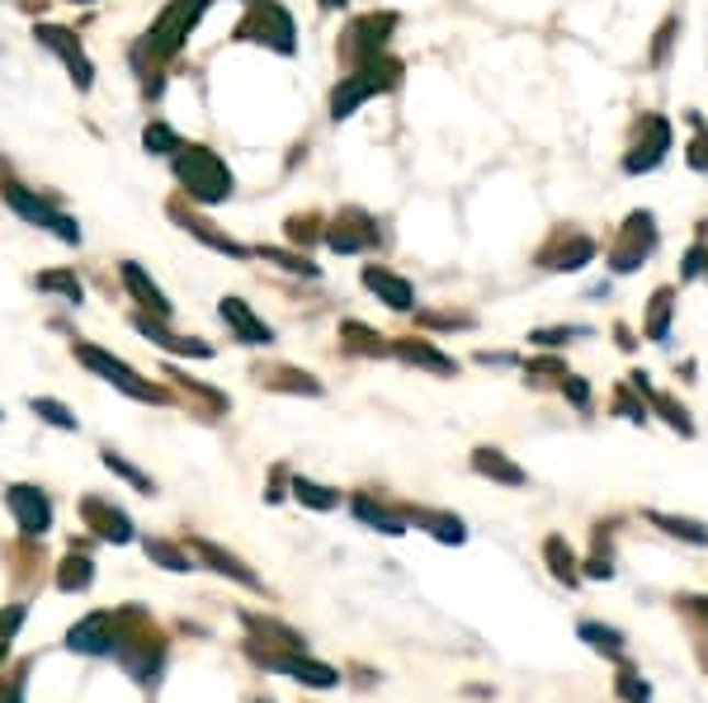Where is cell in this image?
I'll return each mask as SVG.
<instances>
[{
    "instance_id": "6da1fadb",
    "label": "cell",
    "mask_w": 708,
    "mask_h": 703,
    "mask_svg": "<svg viewBox=\"0 0 708 703\" xmlns=\"http://www.w3.org/2000/svg\"><path fill=\"white\" fill-rule=\"evenodd\" d=\"M176 180L194 203H227L232 199V170L209 147H180L176 151Z\"/></svg>"
},
{
    "instance_id": "7a4b0ae2",
    "label": "cell",
    "mask_w": 708,
    "mask_h": 703,
    "mask_svg": "<svg viewBox=\"0 0 708 703\" xmlns=\"http://www.w3.org/2000/svg\"><path fill=\"white\" fill-rule=\"evenodd\" d=\"M402 81V67L392 57H373V61H364L359 71H350V76H340V86L330 90V118H350L359 104L364 100H373V95H383V90H392Z\"/></svg>"
},
{
    "instance_id": "3957f363",
    "label": "cell",
    "mask_w": 708,
    "mask_h": 703,
    "mask_svg": "<svg viewBox=\"0 0 708 703\" xmlns=\"http://www.w3.org/2000/svg\"><path fill=\"white\" fill-rule=\"evenodd\" d=\"M203 10H209V0H170V5L161 10V20L151 24V34H147V48L151 57H170V53H180V43L189 38V29H194L203 20Z\"/></svg>"
},
{
    "instance_id": "277c9868",
    "label": "cell",
    "mask_w": 708,
    "mask_h": 703,
    "mask_svg": "<svg viewBox=\"0 0 708 703\" xmlns=\"http://www.w3.org/2000/svg\"><path fill=\"white\" fill-rule=\"evenodd\" d=\"M76 359H81L90 373H100L104 383H114L119 393H128L133 401H161V387H151L147 378H137L133 364H123V359H114V354L100 350V345H76Z\"/></svg>"
},
{
    "instance_id": "5b68a950",
    "label": "cell",
    "mask_w": 708,
    "mask_h": 703,
    "mask_svg": "<svg viewBox=\"0 0 708 703\" xmlns=\"http://www.w3.org/2000/svg\"><path fill=\"white\" fill-rule=\"evenodd\" d=\"M5 203L14 213L24 217L29 227H43V231H53L57 241H67V246H81V227H76V217H67V213H57L53 203H43V199H34L24 190V184H5Z\"/></svg>"
},
{
    "instance_id": "8992f818",
    "label": "cell",
    "mask_w": 708,
    "mask_h": 703,
    "mask_svg": "<svg viewBox=\"0 0 708 703\" xmlns=\"http://www.w3.org/2000/svg\"><path fill=\"white\" fill-rule=\"evenodd\" d=\"M236 34L250 43H265V48H274V53H293V14L283 10L279 0H256L250 20L236 29Z\"/></svg>"
},
{
    "instance_id": "52a82bcc",
    "label": "cell",
    "mask_w": 708,
    "mask_h": 703,
    "mask_svg": "<svg viewBox=\"0 0 708 703\" xmlns=\"http://www.w3.org/2000/svg\"><path fill=\"white\" fill-rule=\"evenodd\" d=\"M652 251H656V217L652 213H628L619 241H614V251H609V264L619 274H628V270H638Z\"/></svg>"
},
{
    "instance_id": "ba28073f",
    "label": "cell",
    "mask_w": 708,
    "mask_h": 703,
    "mask_svg": "<svg viewBox=\"0 0 708 703\" xmlns=\"http://www.w3.org/2000/svg\"><path fill=\"white\" fill-rule=\"evenodd\" d=\"M666 151H671V123L661 114H648L642 118V128H638V137H633V147H628V156H623V170L628 175L656 170L661 161H666Z\"/></svg>"
},
{
    "instance_id": "9c48e42d",
    "label": "cell",
    "mask_w": 708,
    "mask_h": 703,
    "mask_svg": "<svg viewBox=\"0 0 708 703\" xmlns=\"http://www.w3.org/2000/svg\"><path fill=\"white\" fill-rule=\"evenodd\" d=\"M392 14H364V20H355L350 24V34H345V43H340V53H345V61H373V57H383V43H387V34H392Z\"/></svg>"
},
{
    "instance_id": "30bf717a",
    "label": "cell",
    "mask_w": 708,
    "mask_h": 703,
    "mask_svg": "<svg viewBox=\"0 0 708 703\" xmlns=\"http://www.w3.org/2000/svg\"><path fill=\"white\" fill-rule=\"evenodd\" d=\"M5 506H10V514L14 520H20V529L24 534H47V529H53V501H47V496L38 491V487H10L5 491Z\"/></svg>"
},
{
    "instance_id": "8fae6325",
    "label": "cell",
    "mask_w": 708,
    "mask_h": 703,
    "mask_svg": "<svg viewBox=\"0 0 708 703\" xmlns=\"http://www.w3.org/2000/svg\"><path fill=\"white\" fill-rule=\"evenodd\" d=\"M38 43L47 53H57L61 57V67L71 71V81L81 86V90H90V81H94V67H90V57L81 53V43H76L67 29H57V24H38Z\"/></svg>"
},
{
    "instance_id": "7c38bea8",
    "label": "cell",
    "mask_w": 708,
    "mask_h": 703,
    "mask_svg": "<svg viewBox=\"0 0 708 703\" xmlns=\"http://www.w3.org/2000/svg\"><path fill=\"white\" fill-rule=\"evenodd\" d=\"M67 647L81 651V656H104L119 647V628H114V614H90L81 619L76 628L67 633Z\"/></svg>"
},
{
    "instance_id": "4fadbf2b",
    "label": "cell",
    "mask_w": 708,
    "mask_h": 703,
    "mask_svg": "<svg viewBox=\"0 0 708 703\" xmlns=\"http://www.w3.org/2000/svg\"><path fill=\"white\" fill-rule=\"evenodd\" d=\"M217 317L232 326V336L241 340V345H274V331L241 298H223V303H217Z\"/></svg>"
},
{
    "instance_id": "5bb4252c",
    "label": "cell",
    "mask_w": 708,
    "mask_h": 703,
    "mask_svg": "<svg viewBox=\"0 0 708 703\" xmlns=\"http://www.w3.org/2000/svg\"><path fill=\"white\" fill-rule=\"evenodd\" d=\"M265 666L283 670V676H293L297 684H307V690H330V684H340V676L322 661H312L303 651H289V656H265Z\"/></svg>"
},
{
    "instance_id": "9a60e30c",
    "label": "cell",
    "mask_w": 708,
    "mask_h": 703,
    "mask_svg": "<svg viewBox=\"0 0 708 703\" xmlns=\"http://www.w3.org/2000/svg\"><path fill=\"white\" fill-rule=\"evenodd\" d=\"M81 514H86V524H90L104 543H128V538H133V520H128L123 510H114L109 501H100V496H86V501H81Z\"/></svg>"
},
{
    "instance_id": "2e32d148",
    "label": "cell",
    "mask_w": 708,
    "mask_h": 703,
    "mask_svg": "<svg viewBox=\"0 0 708 703\" xmlns=\"http://www.w3.org/2000/svg\"><path fill=\"white\" fill-rule=\"evenodd\" d=\"M364 288H369V293H378V298H383L392 311H412V307H416L412 284H406L402 274L383 270V264H364Z\"/></svg>"
},
{
    "instance_id": "e0dca14e",
    "label": "cell",
    "mask_w": 708,
    "mask_h": 703,
    "mask_svg": "<svg viewBox=\"0 0 708 703\" xmlns=\"http://www.w3.org/2000/svg\"><path fill=\"white\" fill-rule=\"evenodd\" d=\"M119 274H123V284H128V293H133V298H137L142 307L151 311V317H161V321L170 317V303H166V293L151 284V279H147V270H142L137 260H123V270H119Z\"/></svg>"
},
{
    "instance_id": "ac0fdd59",
    "label": "cell",
    "mask_w": 708,
    "mask_h": 703,
    "mask_svg": "<svg viewBox=\"0 0 708 703\" xmlns=\"http://www.w3.org/2000/svg\"><path fill=\"white\" fill-rule=\"evenodd\" d=\"M170 217H176V223L189 231V237H199L203 246H213V251H223V256H232V260H246L250 251H246V246H236L232 237H223V231H213V223H203V217H194V213H184L180 208V203H176V208H170Z\"/></svg>"
},
{
    "instance_id": "d6986e66",
    "label": "cell",
    "mask_w": 708,
    "mask_h": 703,
    "mask_svg": "<svg viewBox=\"0 0 708 703\" xmlns=\"http://www.w3.org/2000/svg\"><path fill=\"white\" fill-rule=\"evenodd\" d=\"M472 473L492 477V481H501V487H525V481H529L525 467H515L501 449H477V453H472Z\"/></svg>"
},
{
    "instance_id": "ffe728a7",
    "label": "cell",
    "mask_w": 708,
    "mask_h": 703,
    "mask_svg": "<svg viewBox=\"0 0 708 703\" xmlns=\"http://www.w3.org/2000/svg\"><path fill=\"white\" fill-rule=\"evenodd\" d=\"M595 256V241L572 231V237H562L553 251H543V270H581V264H591Z\"/></svg>"
},
{
    "instance_id": "44dd1931",
    "label": "cell",
    "mask_w": 708,
    "mask_h": 703,
    "mask_svg": "<svg viewBox=\"0 0 708 703\" xmlns=\"http://www.w3.org/2000/svg\"><path fill=\"white\" fill-rule=\"evenodd\" d=\"M133 326L151 340V345H161V350H170V354H194V359H209V354H213L209 345H203V340H180V336H170L166 326H161V317H156V321H151V317H133Z\"/></svg>"
},
{
    "instance_id": "7402d4cb",
    "label": "cell",
    "mask_w": 708,
    "mask_h": 703,
    "mask_svg": "<svg viewBox=\"0 0 708 703\" xmlns=\"http://www.w3.org/2000/svg\"><path fill=\"white\" fill-rule=\"evenodd\" d=\"M194 553H199L203 562H209L213 571H223V576H232V581H241V586H250V590H260V576L250 571L246 562H236L232 553H223V548H217V543H209V538H199V543H194Z\"/></svg>"
},
{
    "instance_id": "603a6c76",
    "label": "cell",
    "mask_w": 708,
    "mask_h": 703,
    "mask_svg": "<svg viewBox=\"0 0 708 703\" xmlns=\"http://www.w3.org/2000/svg\"><path fill=\"white\" fill-rule=\"evenodd\" d=\"M378 241V231L369 227V217L359 213V227H345V223H336L326 231V246L330 251H345V256H355V251H364V246H373Z\"/></svg>"
},
{
    "instance_id": "cb8c5ba5",
    "label": "cell",
    "mask_w": 708,
    "mask_h": 703,
    "mask_svg": "<svg viewBox=\"0 0 708 703\" xmlns=\"http://www.w3.org/2000/svg\"><path fill=\"white\" fill-rule=\"evenodd\" d=\"M397 350L406 364H420V368H430V373H459V364H453L449 354H439L435 345H425V340H397Z\"/></svg>"
},
{
    "instance_id": "d4e9b609",
    "label": "cell",
    "mask_w": 708,
    "mask_h": 703,
    "mask_svg": "<svg viewBox=\"0 0 708 703\" xmlns=\"http://www.w3.org/2000/svg\"><path fill=\"white\" fill-rule=\"evenodd\" d=\"M90 581H94L90 557L86 553H67V562H61V571H57V586L67 590V596H76V590H90Z\"/></svg>"
},
{
    "instance_id": "484cf974",
    "label": "cell",
    "mask_w": 708,
    "mask_h": 703,
    "mask_svg": "<svg viewBox=\"0 0 708 703\" xmlns=\"http://www.w3.org/2000/svg\"><path fill=\"white\" fill-rule=\"evenodd\" d=\"M416 524L430 529L439 543H463V538H468L463 520H453V514H439V510H416Z\"/></svg>"
},
{
    "instance_id": "4316f807",
    "label": "cell",
    "mask_w": 708,
    "mask_h": 703,
    "mask_svg": "<svg viewBox=\"0 0 708 703\" xmlns=\"http://www.w3.org/2000/svg\"><path fill=\"white\" fill-rule=\"evenodd\" d=\"M355 514H359V520H364V524H373L378 534H392V538H397V534H406V524L397 520V514H392V510H383V506H373L369 496H355Z\"/></svg>"
},
{
    "instance_id": "83f0119b",
    "label": "cell",
    "mask_w": 708,
    "mask_h": 703,
    "mask_svg": "<svg viewBox=\"0 0 708 703\" xmlns=\"http://www.w3.org/2000/svg\"><path fill=\"white\" fill-rule=\"evenodd\" d=\"M293 496H297L303 506H312V510H336V506H340V491L322 487V481H307V477L293 481Z\"/></svg>"
},
{
    "instance_id": "f1b7e54d",
    "label": "cell",
    "mask_w": 708,
    "mask_h": 703,
    "mask_svg": "<svg viewBox=\"0 0 708 703\" xmlns=\"http://www.w3.org/2000/svg\"><path fill=\"white\" fill-rule=\"evenodd\" d=\"M142 147H147L151 156H176L184 143L176 137V128H166V123H147V128H142Z\"/></svg>"
},
{
    "instance_id": "f546056e",
    "label": "cell",
    "mask_w": 708,
    "mask_h": 703,
    "mask_svg": "<svg viewBox=\"0 0 708 703\" xmlns=\"http://www.w3.org/2000/svg\"><path fill=\"white\" fill-rule=\"evenodd\" d=\"M38 288L43 293H61L67 303H81L86 298V288H81V279L67 274V270H53V274H38Z\"/></svg>"
},
{
    "instance_id": "4dcf8cb0",
    "label": "cell",
    "mask_w": 708,
    "mask_h": 703,
    "mask_svg": "<svg viewBox=\"0 0 708 703\" xmlns=\"http://www.w3.org/2000/svg\"><path fill=\"white\" fill-rule=\"evenodd\" d=\"M581 637H586V643H591L595 651L614 656V661L623 656V633H614V628H600V623H581Z\"/></svg>"
},
{
    "instance_id": "1f68e13d",
    "label": "cell",
    "mask_w": 708,
    "mask_h": 703,
    "mask_svg": "<svg viewBox=\"0 0 708 703\" xmlns=\"http://www.w3.org/2000/svg\"><path fill=\"white\" fill-rule=\"evenodd\" d=\"M648 520H652V524H661V529H666V534H675V538L708 543V529H704V524H695V520H675V514H661V510H652Z\"/></svg>"
},
{
    "instance_id": "d6a6232c",
    "label": "cell",
    "mask_w": 708,
    "mask_h": 703,
    "mask_svg": "<svg viewBox=\"0 0 708 703\" xmlns=\"http://www.w3.org/2000/svg\"><path fill=\"white\" fill-rule=\"evenodd\" d=\"M29 406H34V416H38V420H47L53 430H76V416H71L61 401H53V397H34Z\"/></svg>"
},
{
    "instance_id": "836d02e7",
    "label": "cell",
    "mask_w": 708,
    "mask_h": 703,
    "mask_svg": "<svg viewBox=\"0 0 708 703\" xmlns=\"http://www.w3.org/2000/svg\"><path fill=\"white\" fill-rule=\"evenodd\" d=\"M147 557L156 562V567H166V571H189V557L166 538H147Z\"/></svg>"
},
{
    "instance_id": "e575fe53",
    "label": "cell",
    "mask_w": 708,
    "mask_h": 703,
    "mask_svg": "<svg viewBox=\"0 0 708 703\" xmlns=\"http://www.w3.org/2000/svg\"><path fill=\"white\" fill-rule=\"evenodd\" d=\"M543 553H548V562H553V576H558V581L572 586V581H576V557H572V548H566L562 538H548Z\"/></svg>"
},
{
    "instance_id": "d590c367",
    "label": "cell",
    "mask_w": 708,
    "mask_h": 703,
    "mask_svg": "<svg viewBox=\"0 0 708 703\" xmlns=\"http://www.w3.org/2000/svg\"><path fill=\"white\" fill-rule=\"evenodd\" d=\"M648 336L652 340H666L671 336V288H661L652 298V317H648Z\"/></svg>"
},
{
    "instance_id": "8d00e7d4",
    "label": "cell",
    "mask_w": 708,
    "mask_h": 703,
    "mask_svg": "<svg viewBox=\"0 0 708 703\" xmlns=\"http://www.w3.org/2000/svg\"><path fill=\"white\" fill-rule=\"evenodd\" d=\"M104 467H109V473H119L123 481H133V487H137V491H147V496L156 491V487H151V481H147V477H142V473H137V467H133V463H123V458H119V453H114V449H104Z\"/></svg>"
},
{
    "instance_id": "74e56055",
    "label": "cell",
    "mask_w": 708,
    "mask_h": 703,
    "mask_svg": "<svg viewBox=\"0 0 708 703\" xmlns=\"http://www.w3.org/2000/svg\"><path fill=\"white\" fill-rule=\"evenodd\" d=\"M265 260H274L279 264V270H289V274H307V279H317V264H312L307 256H289V251H274V246H270V251H260Z\"/></svg>"
},
{
    "instance_id": "f35d334b",
    "label": "cell",
    "mask_w": 708,
    "mask_h": 703,
    "mask_svg": "<svg viewBox=\"0 0 708 703\" xmlns=\"http://www.w3.org/2000/svg\"><path fill=\"white\" fill-rule=\"evenodd\" d=\"M619 699H628V703H648V699H652L648 680H638L633 670H623V676H619Z\"/></svg>"
},
{
    "instance_id": "ab89813d",
    "label": "cell",
    "mask_w": 708,
    "mask_h": 703,
    "mask_svg": "<svg viewBox=\"0 0 708 703\" xmlns=\"http://www.w3.org/2000/svg\"><path fill=\"white\" fill-rule=\"evenodd\" d=\"M345 336H350V345H355V350H364V354H378V350H383V345H378V340H383V336L364 331V326H359V321H345Z\"/></svg>"
},
{
    "instance_id": "60d3db41",
    "label": "cell",
    "mask_w": 708,
    "mask_h": 703,
    "mask_svg": "<svg viewBox=\"0 0 708 703\" xmlns=\"http://www.w3.org/2000/svg\"><path fill=\"white\" fill-rule=\"evenodd\" d=\"M586 336V326H558V331H533V345H566V340Z\"/></svg>"
},
{
    "instance_id": "b9f144b4",
    "label": "cell",
    "mask_w": 708,
    "mask_h": 703,
    "mask_svg": "<svg viewBox=\"0 0 708 703\" xmlns=\"http://www.w3.org/2000/svg\"><path fill=\"white\" fill-rule=\"evenodd\" d=\"M562 393L572 397V401L581 406V411H586V406H591V387L581 383V378H572V373H562Z\"/></svg>"
},
{
    "instance_id": "7bdbcfd3",
    "label": "cell",
    "mask_w": 708,
    "mask_h": 703,
    "mask_svg": "<svg viewBox=\"0 0 708 703\" xmlns=\"http://www.w3.org/2000/svg\"><path fill=\"white\" fill-rule=\"evenodd\" d=\"M619 416H628V420H648V411H642V406L628 397V393H619Z\"/></svg>"
},
{
    "instance_id": "ee69618b",
    "label": "cell",
    "mask_w": 708,
    "mask_h": 703,
    "mask_svg": "<svg viewBox=\"0 0 708 703\" xmlns=\"http://www.w3.org/2000/svg\"><path fill=\"white\" fill-rule=\"evenodd\" d=\"M689 166L708 170V143H704V137H695V147H689Z\"/></svg>"
},
{
    "instance_id": "f6af8a7d",
    "label": "cell",
    "mask_w": 708,
    "mask_h": 703,
    "mask_svg": "<svg viewBox=\"0 0 708 703\" xmlns=\"http://www.w3.org/2000/svg\"><path fill=\"white\" fill-rule=\"evenodd\" d=\"M704 270V251H689V260H685V274H699Z\"/></svg>"
},
{
    "instance_id": "bcb514c9",
    "label": "cell",
    "mask_w": 708,
    "mask_h": 703,
    "mask_svg": "<svg viewBox=\"0 0 708 703\" xmlns=\"http://www.w3.org/2000/svg\"><path fill=\"white\" fill-rule=\"evenodd\" d=\"M5 656H10V637L0 633V661H5Z\"/></svg>"
},
{
    "instance_id": "7dc6e473",
    "label": "cell",
    "mask_w": 708,
    "mask_h": 703,
    "mask_svg": "<svg viewBox=\"0 0 708 703\" xmlns=\"http://www.w3.org/2000/svg\"><path fill=\"white\" fill-rule=\"evenodd\" d=\"M322 5H326V10H336V5H345V0H322Z\"/></svg>"
},
{
    "instance_id": "c3c4849f",
    "label": "cell",
    "mask_w": 708,
    "mask_h": 703,
    "mask_svg": "<svg viewBox=\"0 0 708 703\" xmlns=\"http://www.w3.org/2000/svg\"><path fill=\"white\" fill-rule=\"evenodd\" d=\"M10 694H14V690H0V703H10Z\"/></svg>"
},
{
    "instance_id": "681fc988",
    "label": "cell",
    "mask_w": 708,
    "mask_h": 703,
    "mask_svg": "<svg viewBox=\"0 0 708 703\" xmlns=\"http://www.w3.org/2000/svg\"><path fill=\"white\" fill-rule=\"evenodd\" d=\"M10 703H20V694H10Z\"/></svg>"
}]
</instances>
